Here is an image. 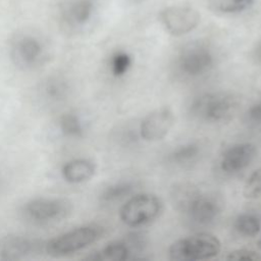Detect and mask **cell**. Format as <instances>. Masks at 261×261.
<instances>
[{
  "mask_svg": "<svg viewBox=\"0 0 261 261\" xmlns=\"http://www.w3.org/2000/svg\"><path fill=\"white\" fill-rule=\"evenodd\" d=\"M221 251L220 240L210 232H197L173 242L169 259L174 261H197L216 257Z\"/></svg>",
  "mask_w": 261,
  "mask_h": 261,
  "instance_id": "1",
  "label": "cell"
},
{
  "mask_svg": "<svg viewBox=\"0 0 261 261\" xmlns=\"http://www.w3.org/2000/svg\"><path fill=\"white\" fill-rule=\"evenodd\" d=\"M9 55L13 64L31 70L41 66L47 59V46L43 39L31 32L15 34L9 44Z\"/></svg>",
  "mask_w": 261,
  "mask_h": 261,
  "instance_id": "2",
  "label": "cell"
},
{
  "mask_svg": "<svg viewBox=\"0 0 261 261\" xmlns=\"http://www.w3.org/2000/svg\"><path fill=\"white\" fill-rule=\"evenodd\" d=\"M103 229L97 225H83L59 234L44 245V251L53 258H61L84 250L101 238Z\"/></svg>",
  "mask_w": 261,
  "mask_h": 261,
  "instance_id": "3",
  "label": "cell"
},
{
  "mask_svg": "<svg viewBox=\"0 0 261 261\" xmlns=\"http://www.w3.org/2000/svg\"><path fill=\"white\" fill-rule=\"evenodd\" d=\"M238 108V101L228 93H205L196 97L190 106L191 114L208 122L230 119Z\"/></svg>",
  "mask_w": 261,
  "mask_h": 261,
  "instance_id": "4",
  "label": "cell"
},
{
  "mask_svg": "<svg viewBox=\"0 0 261 261\" xmlns=\"http://www.w3.org/2000/svg\"><path fill=\"white\" fill-rule=\"evenodd\" d=\"M162 200L155 194L143 193L130 197L119 209L120 220L130 227L146 225L160 216Z\"/></svg>",
  "mask_w": 261,
  "mask_h": 261,
  "instance_id": "5",
  "label": "cell"
},
{
  "mask_svg": "<svg viewBox=\"0 0 261 261\" xmlns=\"http://www.w3.org/2000/svg\"><path fill=\"white\" fill-rule=\"evenodd\" d=\"M71 203L63 198H37L27 202L22 207L23 217L37 225L57 223L71 212Z\"/></svg>",
  "mask_w": 261,
  "mask_h": 261,
  "instance_id": "6",
  "label": "cell"
},
{
  "mask_svg": "<svg viewBox=\"0 0 261 261\" xmlns=\"http://www.w3.org/2000/svg\"><path fill=\"white\" fill-rule=\"evenodd\" d=\"M179 195L178 205L193 223L208 225L217 218L220 208L214 198L193 188H184Z\"/></svg>",
  "mask_w": 261,
  "mask_h": 261,
  "instance_id": "7",
  "label": "cell"
},
{
  "mask_svg": "<svg viewBox=\"0 0 261 261\" xmlns=\"http://www.w3.org/2000/svg\"><path fill=\"white\" fill-rule=\"evenodd\" d=\"M57 18L66 31H80L86 28L95 17L98 0H58Z\"/></svg>",
  "mask_w": 261,
  "mask_h": 261,
  "instance_id": "8",
  "label": "cell"
},
{
  "mask_svg": "<svg viewBox=\"0 0 261 261\" xmlns=\"http://www.w3.org/2000/svg\"><path fill=\"white\" fill-rule=\"evenodd\" d=\"M159 20L169 35L180 37L193 32L199 25L201 15L190 5H172L159 12Z\"/></svg>",
  "mask_w": 261,
  "mask_h": 261,
  "instance_id": "9",
  "label": "cell"
},
{
  "mask_svg": "<svg viewBox=\"0 0 261 261\" xmlns=\"http://www.w3.org/2000/svg\"><path fill=\"white\" fill-rule=\"evenodd\" d=\"M215 62L212 50L200 43L191 44L182 49L177 58V68L188 77H199L211 70Z\"/></svg>",
  "mask_w": 261,
  "mask_h": 261,
  "instance_id": "10",
  "label": "cell"
},
{
  "mask_svg": "<svg viewBox=\"0 0 261 261\" xmlns=\"http://www.w3.org/2000/svg\"><path fill=\"white\" fill-rule=\"evenodd\" d=\"M175 123V116L169 107H160L148 113L140 123V137L147 142L163 140Z\"/></svg>",
  "mask_w": 261,
  "mask_h": 261,
  "instance_id": "11",
  "label": "cell"
},
{
  "mask_svg": "<svg viewBox=\"0 0 261 261\" xmlns=\"http://www.w3.org/2000/svg\"><path fill=\"white\" fill-rule=\"evenodd\" d=\"M44 245L20 236L0 238V261L23 260L44 251Z\"/></svg>",
  "mask_w": 261,
  "mask_h": 261,
  "instance_id": "12",
  "label": "cell"
},
{
  "mask_svg": "<svg viewBox=\"0 0 261 261\" xmlns=\"http://www.w3.org/2000/svg\"><path fill=\"white\" fill-rule=\"evenodd\" d=\"M256 154V147L252 143L234 144L222 154L220 168L226 173H237L249 166Z\"/></svg>",
  "mask_w": 261,
  "mask_h": 261,
  "instance_id": "13",
  "label": "cell"
},
{
  "mask_svg": "<svg viewBox=\"0 0 261 261\" xmlns=\"http://www.w3.org/2000/svg\"><path fill=\"white\" fill-rule=\"evenodd\" d=\"M96 172V164L86 158L72 159L61 168L63 179L69 184H83L90 180Z\"/></svg>",
  "mask_w": 261,
  "mask_h": 261,
  "instance_id": "14",
  "label": "cell"
},
{
  "mask_svg": "<svg viewBox=\"0 0 261 261\" xmlns=\"http://www.w3.org/2000/svg\"><path fill=\"white\" fill-rule=\"evenodd\" d=\"M40 94L42 99L47 103H60L69 95V84L63 76H49L41 84Z\"/></svg>",
  "mask_w": 261,
  "mask_h": 261,
  "instance_id": "15",
  "label": "cell"
},
{
  "mask_svg": "<svg viewBox=\"0 0 261 261\" xmlns=\"http://www.w3.org/2000/svg\"><path fill=\"white\" fill-rule=\"evenodd\" d=\"M132 250L124 241L112 242L86 259L95 261H123L129 258Z\"/></svg>",
  "mask_w": 261,
  "mask_h": 261,
  "instance_id": "16",
  "label": "cell"
},
{
  "mask_svg": "<svg viewBox=\"0 0 261 261\" xmlns=\"http://www.w3.org/2000/svg\"><path fill=\"white\" fill-rule=\"evenodd\" d=\"M57 127L60 134L68 139L82 138L85 133V126L82 118L72 111L64 112L59 116Z\"/></svg>",
  "mask_w": 261,
  "mask_h": 261,
  "instance_id": "17",
  "label": "cell"
},
{
  "mask_svg": "<svg viewBox=\"0 0 261 261\" xmlns=\"http://www.w3.org/2000/svg\"><path fill=\"white\" fill-rule=\"evenodd\" d=\"M254 0H207L211 11L222 15L239 14L248 10Z\"/></svg>",
  "mask_w": 261,
  "mask_h": 261,
  "instance_id": "18",
  "label": "cell"
},
{
  "mask_svg": "<svg viewBox=\"0 0 261 261\" xmlns=\"http://www.w3.org/2000/svg\"><path fill=\"white\" fill-rule=\"evenodd\" d=\"M234 228L241 236L253 238L261 231V220L255 214L242 213L234 220Z\"/></svg>",
  "mask_w": 261,
  "mask_h": 261,
  "instance_id": "19",
  "label": "cell"
},
{
  "mask_svg": "<svg viewBox=\"0 0 261 261\" xmlns=\"http://www.w3.org/2000/svg\"><path fill=\"white\" fill-rule=\"evenodd\" d=\"M200 147L196 143H188L174 149L168 156V160L176 165L193 162L200 154Z\"/></svg>",
  "mask_w": 261,
  "mask_h": 261,
  "instance_id": "20",
  "label": "cell"
},
{
  "mask_svg": "<svg viewBox=\"0 0 261 261\" xmlns=\"http://www.w3.org/2000/svg\"><path fill=\"white\" fill-rule=\"evenodd\" d=\"M134 191V185L130 182H117L104 190L101 198L105 202H116L128 197Z\"/></svg>",
  "mask_w": 261,
  "mask_h": 261,
  "instance_id": "21",
  "label": "cell"
},
{
  "mask_svg": "<svg viewBox=\"0 0 261 261\" xmlns=\"http://www.w3.org/2000/svg\"><path fill=\"white\" fill-rule=\"evenodd\" d=\"M132 65L130 56L123 51H117L112 54L110 58V70L111 73L118 77L124 75Z\"/></svg>",
  "mask_w": 261,
  "mask_h": 261,
  "instance_id": "22",
  "label": "cell"
},
{
  "mask_svg": "<svg viewBox=\"0 0 261 261\" xmlns=\"http://www.w3.org/2000/svg\"><path fill=\"white\" fill-rule=\"evenodd\" d=\"M243 195L247 199H256L261 195V167L249 175L243 188Z\"/></svg>",
  "mask_w": 261,
  "mask_h": 261,
  "instance_id": "23",
  "label": "cell"
},
{
  "mask_svg": "<svg viewBox=\"0 0 261 261\" xmlns=\"http://www.w3.org/2000/svg\"><path fill=\"white\" fill-rule=\"evenodd\" d=\"M227 260H261V256L249 249H238L233 250L228 253V255L225 257Z\"/></svg>",
  "mask_w": 261,
  "mask_h": 261,
  "instance_id": "24",
  "label": "cell"
},
{
  "mask_svg": "<svg viewBox=\"0 0 261 261\" xmlns=\"http://www.w3.org/2000/svg\"><path fill=\"white\" fill-rule=\"evenodd\" d=\"M246 117L248 121H250L251 123L256 125H261V102L252 105L248 109L246 113Z\"/></svg>",
  "mask_w": 261,
  "mask_h": 261,
  "instance_id": "25",
  "label": "cell"
},
{
  "mask_svg": "<svg viewBox=\"0 0 261 261\" xmlns=\"http://www.w3.org/2000/svg\"><path fill=\"white\" fill-rule=\"evenodd\" d=\"M251 56H252V59L256 63L261 64V39L254 46V48H253V50L251 52Z\"/></svg>",
  "mask_w": 261,
  "mask_h": 261,
  "instance_id": "26",
  "label": "cell"
},
{
  "mask_svg": "<svg viewBox=\"0 0 261 261\" xmlns=\"http://www.w3.org/2000/svg\"><path fill=\"white\" fill-rule=\"evenodd\" d=\"M257 246H258V248L261 250V240H259V241L257 242Z\"/></svg>",
  "mask_w": 261,
  "mask_h": 261,
  "instance_id": "27",
  "label": "cell"
}]
</instances>
